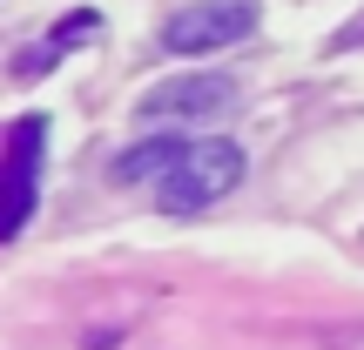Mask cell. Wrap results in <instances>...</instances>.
Wrapping results in <instances>:
<instances>
[{"mask_svg": "<svg viewBox=\"0 0 364 350\" xmlns=\"http://www.w3.org/2000/svg\"><path fill=\"white\" fill-rule=\"evenodd\" d=\"M243 169H250V162H243L236 142H216V135H209V142H189V155L156 182L162 216H203V209H216L223 195L243 182Z\"/></svg>", "mask_w": 364, "mask_h": 350, "instance_id": "obj_1", "label": "cell"}, {"mask_svg": "<svg viewBox=\"0 0 364 350\" xmlns=\"http://www.w3.org/2000/svg\"><path fill=\"white\" fill-rule=\"evenodd\" d=\"M257 34V0H189L162 21V48L169 54H216Z\"/></svg>", "mask_w": 364, "mask_h": 350, "instance_id": "obj_2", "label": "cell"}, {"mask_svg": "<svg viewBox=\"0 0 364 350\" xmlns=\"http://www.w3.org/2000/svg\"><path fill=\"white\" fill-rule=\"evenodd\" d=\"M41 135H48V121L27 115L21 128L7 135V162H0V243H14V236L34 222V195H41Z\"/></svg>", "mask_w": 364, "mask_h": 350, "instance_id": "obj_3", "label": "cell"}, {"mask_svg": "<svg viewBox=\"0 0 364 350\" xmlns=\"http://www.w3.org/2000/svg\"><path fill=\"white\" fill-rule=\"evenodd\" d=\"M230 108H236V81L230 75H176L162 88H149L135 102V115L142 121H216Z\"/></svg>", "mask_w": 364, "mask_h": 350, "instance_id": "obj_4", "label": "cell"}, {"mask_svg": "<svg viewBox=\"0 0 364 350\" xmlns=\"http://www.w3.org/2000/svg\"><path fill=\"white\" fill-rule=\"evenodd\" d=\"M182 155H189V142H182V135H149V142L122 148V155L108 162V175H115L122 189H135V182H162Z\"/></svg>", "mask_w": 364, "mask_h": 350, "instance_id": "obj_5", "label": "cell"}, {"mask_svg": "<svg viewBox=\"0 0 364 350\" xmlns=\"http://www.w3.org/2000/svg\"><path fill=\"white\" fill-rule=\"evenodd\" d=\"M95 27H102V13H95V7H81V13H61V21H54V34H48V48H41V54H27V67H48L61 48H81V40H88Z\"/></svg>", "mask_w": 364, "mask_h": 350, "instance_id": "obj_6", "label": "cell"}, {"mask_svg": "<svg viewBox=\"0 0 364 350\" xmlns=\"http://www.w3.org/2000/svg\"><path fill=\"white\" fill-rule=\"evenodd\" d=\"M338 48H364V13H358V21H351V27H344V34H338V40H331V54H338Z\"/></svg>", "mask_w": 364, "mask_h": 350, "instance_id": "obj_7", "label": "cell"}]
</instances>
